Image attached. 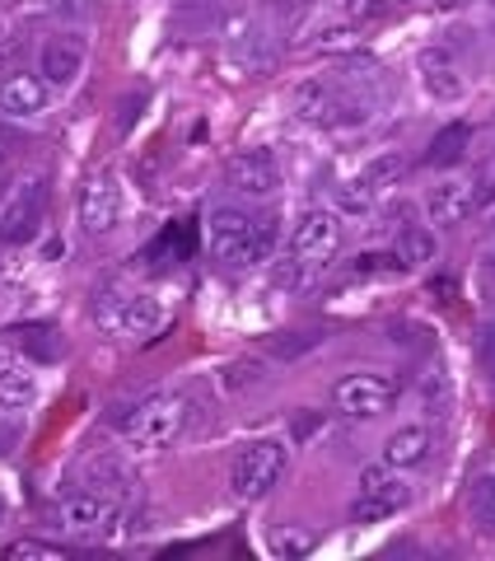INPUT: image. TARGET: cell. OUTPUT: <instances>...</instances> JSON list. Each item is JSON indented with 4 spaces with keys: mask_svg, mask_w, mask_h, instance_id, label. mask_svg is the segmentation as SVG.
Returning <instances> with one entry per match:
<instances>
[{
    "mask_svg": "<svg viewBox=\"0 0 495 561\" xmlns=\"http://www.w3.org/2000/svg\"><path fill=\"white\" fill-rule=\"evenodd\" d=\"M430 253H435V239L426 230H406V249L398 253L402 262H430Z\"/></svg>",
    "mask_w": 495,
    "mask_h": 561,
    "instance_id": "23",
    "label": "cell"
},
{
    "mask_svg": "<svg viewBox=\"0 0 495 561\" xmlns=\"http://www.w3.org/2000/svg\"><path fill=\"white\" fill-rule=\"evenodd\" d=\"M406 501H412V486L398 478V468H388L379 459V463H369L360 472V496H356V505H350V519L356 524H379L388 515L406 511Z\"/></svg>",
    "mask_w": 495,
    "mask_h": 561,
    "instance_id": "7",
    "label": "cell"
},
{
    "mask_svg": "<svg viewBox=\"0 0 495 561\" xmlns=\"http://www.w3.org/2000/svg\"><path fill=\"white\" fill-rule=\"evenodd\" d=\"M43 108H47V80L24 76V70L0 80V113L5 117H38Z\"/></svg>",
    "mask_w": 495,
    "mask_h": 561,
    "instance_id": "14",
    "label": "cell"
},
{
    "mask_svg": "<svg viewBox=\"0 0 495 561\" xmlns=\"http://www.w3.org/2000/svg\"><path fill=\"white\" fill-rule=\"evenodd\" d=\"M5 515H10V505H5V496H0V524H5Z\"/></svg>",
    "mask_w": 495,
    "mask_h": 561,
    "instance_id": "26",
    "label": "cell"
},
{
    "mask_svg": "<svg viewBox=\"0 0 495 561\" xmlns=\"http://www.w3.org/2000/svg\"><path fill=\"white\" fill-rule=\"evenodd\" d=\"M402 173H406V164L398 160V154H379V160H369V164H365V173H360V179H365L369 187L379 192V187H388V183H398Z\"/></svg>",
    "mask_w": 495,
    "mask_h": 561,
    "instance_id": "22",
    "label": "cell"
},
{
    "mask_svg": "<svg viewBox=\"0 0 495 561\" xmlns=\"http://www.w3.org/2000/svg\"><path fill=\"white\" fill-rule=\"evenodd\" d=\"M43 202H47V183L43 179H24L5 197V206H0V239H5V243H24V239L38 234Z\"/></svg>",
    "mask_w": 495,
    "mask_h": 561,
    "instance_id": "10",
    "label": "cell"
},
{
    "mask_svg": "<svg viewBox=\"0 0 495 561\" xmlns=\"http://www.w3.org/2000/svg\"><path fill=\"white\" fill-rule=\"evenodd\" d=\"M272 548H276L280 557H304V552L313 548V534H290V529H286V534L272 538Z\"/></svg>",
    "mask_w": 495,
    "mask_h": 561,
    "instance_id": "24",
    "label": "cell"
},
{
    "mask_svg": "<svg viewBox=\"0 0 495 561\" xmlns=\"http://www.w3.org/2000/svg\"><path fill=\"white\" fill-rule=\"evenodd\" d=\"M337 253H342V216L327 206H309L290 230V262L313 272V267H327Z\"/></svg>",
    "mask_w": 495,
    "mask_h": 561,
    "instance_id": "4",
    "label": "cell"
},
{
    "mask_svg": "<svg viewBox=\"0 0 495 561\" xmlns=\"http://www.w3.org/2000/svg\"><path fill=\"white\" fill-rule=\"evenodd\" d=\"M426 459H430V431L426 426H402V431H393L383 440V463L398 468V472L421 468Z\"/></svg>",
    "mask_w": 495,
    "mask_h": 561,
    "instance_id": "17",
    "label": "cell"
},
{
    "mask_svg": "<svg viewBox=\"0 0 495 561\" xmlns=\"http://www.w3.org/2000/svg\"><path fill=\"white\" fill-rule=\"evenodd\" d=\"M206 243L225 267H257L267 262L272 243H276V225L272 220H253L243 210H216L206 220Z\"/></svg>",
    "mask_w": 495,
    "mask_h": 561,
    "instance_id": "1",
    "label": "cell"
},
{
    "mask_svg": "<svg viewBox=\"0 0 495 561\" xmlns=\"http://www.w3.org/2000/svg\"><path fill=\"white\" fill-rule=\"evenodd\" d=\"M468 150H472V127H468V122H449V127L430 140L426 164H435V169H449V164L463 160Z\"/></svg>",
    "mask_w": 495,
    "mask_h": 561,
    "instance_id": "19",
    "label": "cell"
},
{
    "mask_svg": "<svg viewBox=\"0 0 495 561\" xmlns=\"http://www.w3.org/2000/svg\"><path fill=\"white\" fill-rule=\"evenodd\" d=\"M421 80H426V90L435 99H458L463 94V80H458L449 51H426V57H421Z\"/></svg>",
    "mask_w": 495,
    "mask_h": 561,
    "instance_id": "18",
    "label": "cell"
},
{
    "mask_svg": "<svg viewBox=\"0 0 495 561\" xmlns=\"http://www.w3.org/2000/svg\"><path fill=\"white\" fill-rule=\"evenodd\" d=\"M94 313H99V328H108L113 337H131V342H146L164 328L159 300L154 295H140V290H103Z\"/></svg>",
    "mask_w": 495,
    "mask_h": 561,
    "instance_id": "3",
    "label": "cell"
},
{
    "mask_svg": "<svg viewBox=\"0 0 495 561\" xmlns=\"http://www.w3.org/2000/svg\"><path fill=\"white\" fill-rule=\"evenodd\" d=\"M398 398V379L383 375V370H360V375H346L337 389H332V402H337L342 416H379L388 412V402Z\"/></svg>",
    "mask_w": 495,
    "mask_h": 561,
    "instance_id": "9",
    "label": "cell"
},
{
    "mask_svg": "<svg viewBox=\"0 0 495 561\" xmlns=\"http://www.w3.org/2000/svg\"><path fill=\"white\" fill-rule=\"evenodd\" d=\"M80 70H84V43L57 38V43L43 47V80L51 90H70V84L80 80Z\"/></svg>",
    "mask_w": 495,
    "mask_h": 561,
    "instance_id": "16",
    "label": "cell"
},
{
    "mask_svg": "<svg viewBox=\"0 0 495 561\" xmlns=\"http://www.w3.org/2000/svg\"><path fill=\"white\" fill-rule=\"evenodd\" d=\"M369 206H375V187L365 179H350L337 187V216H365Z\"/></svg>",
    "mask_w": 495,
    "mask_h": 561,
    "instance_id": "20",
    "label": "cell"
},
{
    "mask_svg": "<svg viewBox=\"0 0 495 561\" xmlns=\"http://www.w3.org/2000/svg\"><path fill=\"white\" fill-rule=\"evenodd\" d=\"M472 210H476V192H472V183H458V179L435 183L430 197H426V216H430V225H439V230L463 225Z\"/></svg>",
    "mask_w": 495,
    "mask_h": 561,
    "instance_id": "13",
    "label": "cell"
},
{
    "mask_svg": "<svg viewBox=\"0 0 495 561\" xmlns=\"http://www.w3.org/2000/svg\"><path fill=\"white\" fill-rule=\"evenodd\" d=\"M295 113L304 117L309 127H350V122H365V103L350 99L342 84L318 76L295 90Z\"/></svg>",
    "mask_w": 495,
    "mask_h": 561,
    "instance_id": "6",
    "label": "cell"
},
{
    "mask_svg": "<svg viewBox=\"0 0 495 561\" xmlns=\"http://www.w3.org/2000/svg\"><path fill=\"white\" fill-rule=\"evenodd\" d=\"M122 220V187L113 173H94L90 183L80 187V225L84 234H108Z\"/></svg>",
    "mask_w": 495,
    "mask_h": 561,
    "instance_id": "11",
    "label": "cell"
},
{
    "mask_svg": "<svg viewBox=\"0 0 495 561\" xmlns=\"http://www.w3.org/2000/svg\"><path fill=\"white\" fill-rule=\"evenodd\" d=\"M280 472H286V445L253 440L234 454V463H229V491H234L239 501H262L280 482Z\"/></svg>",
    "mask_w": 495,
    "mask_h": 561,
    "instance_id": "5",
    "label": "cell"
},
{
    "mask_svg": "<svg viewBox=\"0 0 495 561\" xmlns=\"http://www.w3.org/2000/svg\"><path fill=\"white\" fill-rule=\"evenodd\" d=\"M10 561H61L66 548H57V542H38V538H20L5 548Z\"/></svg>",
    "mask_w": 495,
    "mask_h": 561,
    "instance_id": "21",
    "label": "cell"
},
{
    "mask_svg": "<svg viewBox=\"0 0 495 561\" xmlns=\"http://www.w3.org/2000/svg\"><path fill=\"white\" fill-rule=\"evenodd\" d=\"M476 515H482V524L495 534V478H486L482 486H476Z\"/></svg>",
    "mask_w": 495,
    "mask_h": 561,
    "instance_id": "25",
    "label": "cell"
},
{
    "mask_svg": "<svg viewBox=\"0 0 495 561\" xmlns=\"http://www.w3.org/2000/svg\"><path fill=\"white\" fill-rule=\"evenodd\" d=\"M229 173V187L243 192V197H272V192L280 187V169L267 150H243L234 154V160L225 164Z\"/></svg>",
    "mask_w": 495,
    "mask_h": 561,
    "instance_id": "12",
    "label": "cell"
},
{
    "mask_svg": "<svg viewBox=\"0 0 495 561\" xmlns=\"http://www.w3.org/2000/svg\"><path fill=\"white\" fill-rule=\"evenodd\" d=\"M38 398V379L10 351H0V412H28Z\"/></svg>",
    "mask_w": 495,
    "mask_h": 561,
    "instance_id": "15",
    "label": "cell"
},
{
    "mask_svg": "<svg viewBox=\"0 0 495 561\" xmlns=\"http://www.w3.org/2000/svg\"><path fill=\"white\" fill-rule=\"evenodd\" d=\"M187 421H192L187 393H154L122 416V440L131 449H164L187 431Z\"/></svg>",
    "mask_w": 495,
    "mask_h": 561,
    "instance_id": "2",
    "label": "cell"
},
{
    "mask_svg": "<svg viewBox=\"0 0 495 561\" xmlns=\"http://www.w3.org/2000/svg\"><path fill=\"white\" fill-rule=\"evenodd\" d=\"M51 519H57V529L70 538H103V534H113L122 511L103 491H80V496H66L57 511H51Z\"/></svg>",
    "mask_w": 495,
    "mask_h": 561,
    "instance_id": "8",
    "label": "cell"
}]
</instances>
